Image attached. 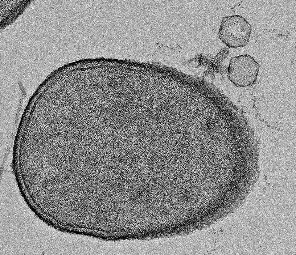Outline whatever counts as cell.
Instances as JSON below:
<instances>
[{
  "mask_svg": "<svg viewBox=\"0 0 296 255\" xmlns=\"http://www.w3.org/2000/svg\"><path fill=\"white\" fill-rule=\"evenodd\" d=\"M259 65L252 56L247 54L231 58L228 68V76L230 81L238 87L253 85L256 82Z\"/></svg>",
  "mask_w": 296,
  "mask_h": 255,
  "instance_id": "7a4b0ae2",
  "label": "cell"
},
{
  "mask_svg": "<svg viewBox=\"0 0 296 255\" xmlns=\"http://www.w3.org/2000/svg\"><path fill=\"white\" fill-rule=\"evenodd\" d=\"M251 30V25L243 16H225L222 19L218 37L229 48L242 47L248 44Z\"/></svg>",
  "mask_w": 296,
  "mask_h": 255,
  "instance_id": "6da1fadb",
  "label": "cell"
}]
</instances>
